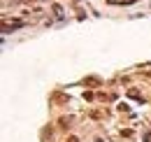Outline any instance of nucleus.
Here are the masks:
<instances>
[{"mask_svg": "<svg viewBox=\"0 0 151 142\" xmlns=\"http://www.w3.org/2000/svg\"><path fill=\"white\" fill-rule=\"evenodd\" d=\"M109 2H116V5H130V2H135V0H109Z\"/></svg>", "mask_w": 151, "mask_h": 142, "instance_id": "obj_1", "label": "nucleus"}]
</instances>
